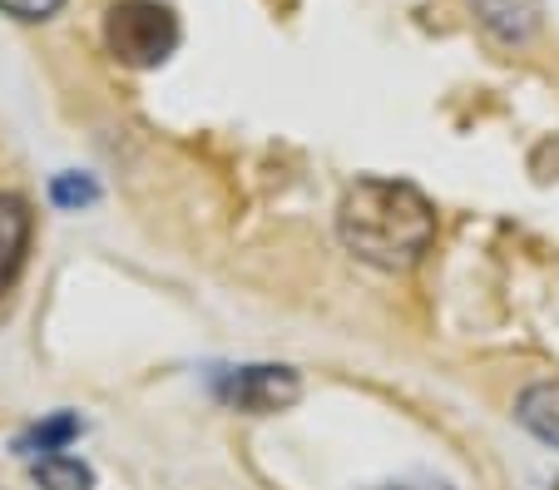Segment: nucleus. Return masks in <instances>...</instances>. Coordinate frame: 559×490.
I'll return each instance as SVG.
<instances>
[{
  "mask_svg": "<svg viewBox=\"0 0 559 490\" xmlns=\"http://www.w3.org/2000/svg\"><path fill=\"white\" fill-rule=\"evenodd\" d=\"M337 238L347 253L381 273H406L426 258L436 238V208L416 183L402 179H357L342 193Z\"/></svg>",
  "mask_w": 559,
  "mask_h": 490,
  "instance_id": "f257e3e1",
  "label": "nucleus"
},
{
  "mask_svg": "<svg viewBox=\"0 0 559 490\" xmlns=\"http://www.w3.org/2000/svg\"><path fill=\"white\" fill-rule=\"evenodd\" d=\"M105 40L115 60L134 64V70H154L179 50V15L158 0H119L105 15Z\"/></svg>",
  "mask_w": 559,
  "mask_h": 490,
  "instance_id": "f03ea898",
  "label": "nucleus"
},
{
  "mask_svg": "<svg viewBox=\"0 0 559 490\" xmlns=\"http://www.w3.org/2000/svg\"><path fill=\"white\" fill-rule=\"evenodd\" d=\"M213 396L233 411L267 416L287 411L302 396V377L293 367H223V372H213Z\"/></svg>",
  "mask_w": 559,
  "mask_h": 490,
  "instance_id": "7ed1b4c3",
  "label": "nucleus"
},
{
  "mask_svg": "<svg viewBox=\"0 0 559 490\" xmlns=\"http://www.w3.org/2000/svg\"><path fill=\"white\" fill-rule=\"evenodd\" d=\"M471 15L480 21V31L500 45H530L539 31L545 5L539 0H471Z\"/></svg>",
  "mask_w": 559,
  "mask_h": 490,
  "instance_id": "20e7f679",
  "label": "nucleus"
},
{
  "mask_svg": "<svg viewBox=\"0 0 559 490\" xmlns=\"http://www.w3.org/2000/svg\"><path fill=\"white\" fill-rule=\"evenodd\" d=\"M25 248H31V203L21 193H0V298L21 277Z\"/></svg>",
  "mask_w": 559,
  "mask_h": 490,
  "instance_id": "39448f33",
  "label": "nucleus"
},
{
  "mask_svg": "<svg viewBox=\"0 0 559 490\" xmlns=\"http://www.w3.org/2000/svg\"><path fill=\"white\" fill-rule=\"evenodd\" d=\"M515 416L530 437H539L545 446H559V377L530 382L515 402Z\"/></svg>",
  "mask_w": 559,
  "mask_h": 490,
  "instance_id": "423d86ee",
  "label": "nucleus"
},
{
  "mask_svg": "<svg viewBox=\"0 0 559 490\" xmlns=\"http://www.w3.org/2000/svg\"><path fill=\"white\" fill-rule=\"evenodd\" d=\"M85 431V421L80 416H70V411H55L50 421H40V427H31L21 441H15V451L21 456H55V451H64L74 437Z\"/></svg>",
  "mask_w": 559,
  "mask_h": 490,
  "instance_id": "0eeeda50",
  "label": "nucleus"
},
{
  "mask_svg": "<svg viewBox=\"0 0 559 490\" xmlns=\"http://www.w3.org/2000/svg\"><path fill=\"white\" fill-rule=\"evenodd\" d=\"M31 476H35V486H40V490H95V470H90L85 461L60 456V451L35 461Z\"/></svg>",
  "mask_w": 559,
  "mask_h": 490,
  "instance_id": "6e6552de",
  "label": "nucleus"
},
{
  "mask_svg": "<svg viewBox=\"0 0 559 490\" xmlns=\"http://www.w3.org/2000/svg\"><path fill=\"white\" fill-rule=\"evenodd\" d=\"M50 199L60 203V208H90V203L99 199V183L85 179V174H60V179L50 183Z\"/></svg>",
  "mask_w": 559,
  "mask_h": 490,
  "instance_id": "1a4fd4ad",
  "label": "nucleus"
},
{
  "mask_svg": "<svg viewBox=\"0 0 559 490\" xmlns=\"http://www.w3.org/2000/svg\"><path fill=\"white\" fill-rule=\"evenodd\" d=\"M64 0H0V11L15 15V21H50Z\"/></svg>",
  "mask_w": 559,
  "mask_h": 490,
  "instance_id": "9d476101",
  "label": "nucleus"
}]
</instances>
